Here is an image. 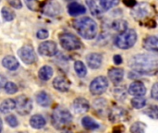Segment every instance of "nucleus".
<instances>
[{
	"instance_id": "obj_1",
	"label": "nucleus",
	"mask_w": 158,
	"mask_h": 133,
	"mask_svg": "<svg viewBox=\"0 0 158 133\" xmlns=\"http://www.w3.org/2000/svg\"><path fill=\"white\" fill-rule=\"evenodd\" d=\"M129 65L141 75H154L158 71V59L148 54H139L132 56Z\"/></svg>"
},
{
	"instance_id": "obj_2",
	"label": "nucleus",
	"mask_w": 158,
	"mask_h": 133,
	"mask_svg": "<svg viewBox=\"0 0 158 133\" xmlns=\"http://www.w3.org/2000/svg\"><path fill=\"white\" fill-rule=\"evenodd\" d=\"M73 27L78 31V33L84 39H94L97 33V24L96 22L89 18L83 17L81 19L73 21Z\"/></svg>"
},
{
	"instance_id": "obj_3",
	"label": "nucleus",
	"mask_w": 158,
	"mask_h": 133,
	"mask_svg": "<svg viewBox=\"0 0 158 133\" xmlns=\"http://www.w3.org/2000/svg\"><path fill=\"white\" fill-rule=\"evenodd\" d=\"M72 121V115L69 113V111L58 107L53 111L52 117H51V122L52 125L56 130H63L66 127H68Z\"/></svg>"
},
{
	"instance_id": "obj_4",
	"label": "nucleus",
	"mask_w": 158,
	"mask_h": 133,
	"mask_svg": "<svg viewBox=\"0 0 158 133\" xmlns=\"http://www.w3.org/2000/svg\"><path fill=\"white\" fill-rule=\"evenodd\" d=\"M137 32L132 29H128L119 33L115 39V44L120 49L131 48L137 42Z\"/></svg>"
},
{
	"instance_id": "obj_5",
	"label": "nucleus",
	"mask_w": 158,
	"mask_h": 133,
	"mask_svg": "<svg viewBox=\"0 0 158 133\" xmlns=\"http://www.w3.org/2000/svg\"><path fill=\"white\" fill-rule=\"evenodd\" d=\"M58 39H59V43H60L61 46L65 50L74 51V50H78L81 47V40L72 33H69V32L61 33V34H59Z\"/></svg>"
},
{
	"instance_id": "obj_6",
	"label": "nucleus",
	"mask_w": 158,
	"mask_h": 133,
	"mask_svg": "<svg viewBox=\"0 0 158 133\" xmlns=\"http://www.w3.org/2000/svg\"><path fill=\"white\" fill-rule=\"evenodd\" d=\"M154 14V8L151 5L148 3H139L136 4L135 6H133L131 10V15L135 19L142 20L144 19H147Z\"/></svg>"
},
{
	"instance_id": "obj_7",
	"label": "nucleus",
	"mask_w": 158,
	"mask_h": 133,
	"mask_svg": "<svg viewBox=\"0 0 158 133\" xmlns=\"http://www.w3.org/2000/svg\"><path fill=\"white\" fill-rule=\"evenodd\" d=\"M108 88V81L104 76H99L95 78L90 84V92L94 95L103 94Z\"/></svg>"
},
{
	"instance_id": "obj_8",
	"label": "nucleus",
	"mask_w": 158,
	"mask_h": 133,
	"mask_svg": "<svg viewBox=\"0 0 158 133\" xmlns=\"http://www.w3.org/2000/svg\"><path fill=\"white\" fill-rule=\"evenodd\" d=\"M42 12L48 17H56L61 13V6L56 0H46L41 6Z\"/></svg>"
},
{
	"instance_id": "obj_9",
	"label": "nucleus",
	"mask_w": 158,
	"mask_h": 133,
	"mask_svg": "<svg viewBox=\"0 0 158 133\" xmlns=\"http://www.w3.org/2000/svg\"><path fill=\"white\" fill-rule=\"evenodd\" d=\"M16 102V109L17 112L21 116H26L31 113L32 109V102L26 95H20L17 98Z\"/></svg>"
},
{
	"instance_id": "obj_10",
	"label": "nucleus",
	"mask_w": 158,
	"mask_h": 133,
	"mask_svg": "<svg viewBox=\"0 0 158 133\" xmlns=\"http://www.w3.org/2000/svg\"><path fill=\"white\" fill-rule=\"evenodd\" d=\"M18 54H19V56L20 57V59L27 65L33 64L37 59L36 53H35L33 47L30 44L23 45L19 50Z\"/></svg>"
},
{
	"instance_id": "obj_11",
	"label": "nucleus",
	"mask_w": 158,
	"mask_h": 133,
	"mask_svg": "<svg viewBox=\"0 0 158 133\" xmlns=\"http://www.w3.org/2000/svg\"><path fill=\"white\" fill-rule=\"evenodd\" d=\"M38 52L44 56H54L57 53V44L53 41H45L40 44Z\"/></svg>"
},
{
	"instance_id": "obj_12",
	"label": "nucleus",
	"mask_w": 158,
	"mask_h": 133,
	"mask_svg": "<svg viewBox=\"0 0 158 133\" xmlns=\"http://www.w3.org/2000/svg\"><path fill=\"white\" fill-rule=\"evenodd\" d=\"M88 66L93 69H97L101 67L103 62V56L98 53H91L86 56Z\"/></svg>"
},
{
	"instance_id": "obj_13",
	"label": "nucleus",
	"mask_w": 158,
	"mask_h": 133,
	"mask_svg": "<svg viewBox=\"0 0 158 133\" xmlns=\"http://www.w3.org/2000/svg\"><path fill=\"white\" fill-rule=\"evenodd\" d=\"M129 94L137 97V96H143L146 94V88L142 81H134L132 82L128 90Z\"/></svg>"
},
{
	"instance_id": "obj_14",
	"label": "nucleus",
	"mask_w": 158,
	"mask_h": 133,
	"mask_svg": "<svg viewBox=\"0 0 158 133\" xmlns=\"http://www.w3.org/2000/svg\"><path fill=\"white\" fill-rule=\"evenodd\" d=\"M53 86L56 90L65 93L69 91L70 87V82L64 76H58L53 81Z\"/></svg>"
},
{
	"instance_id": "obj_15",
	"label": "nucleus",
	"mask_w": 158,
	"mask_h": 133,
	"mask_svg": "<svg viewBox=\"0 0 158 133\" xmlns=\"http://www.w3.org/2000/svg\"><path fill=\"white\" fill-rule=\"evenodd\" d=\"M72 107L77 114H83V113H86L87 111H89L90 104L84 98H77L74 100Z\"/></svg>"
},
{
	"instance_id": "obj_16",
	"label": "nucleus",
	"mask_w": 158,
	"mask_h": 133,
	"mask_svg": "<svg viewBox=\"0 0 158 133\" xmlns=\"http://www.w3.org/2000/svg\"><path fill=\"white\" fill-rule=\"evenodd\" d=\"M108 77L114 84H119L124 78V70L118 68H113L108 71Z\"/></svg>"
},
{
	"instance_id": "obj_17",
	"label": "nucleus",
	"mask_w": 158,
	"mask_h": 133,
	"mask_svg": "<svg viewBox=\"0 0 158 133\" xmlns=\"http://www.w3.org/2000/svg\"><path fill=\"white\" fill-rule=\"evenodd\" d=\"M127 116H128V114H127L126 110H124L121 107H116L110 112L109 118L112 122H119V121L126 120Z\"/></svg>"
},
{
	"instance_id": "obj_18",
	"label": "nucleus",
	"mask_w": 158,
	"mask_h": 133,
	"mask_svg": "<svg viewBox=\"0 0 158 133\" xmlns=\"http://www.w3.org/2000/svg\"><path fill=\"white\" fill-rule=\"evenodd\" d=\"M143 47L150 52L156 53L158 55V37L149 36L143 40Z\"/></svg>"
},
{
	"instance_id": "obj_19",
	"label": "nucleus",
	"mask_w": 158,
	"mask_h": 133,
	"mask_svg": "<svg viewBox=\"0 0 158 133\" xmlns=\"http://www.w3.org/2000/svg\"><path fill=\"white\" fill-rule=\"evenodd\" d=\"M68 12L70 16L77 17L79 15L84 14L86 12V8L77 2H72L68 6Z\"/></svg>"
},
{
	"instance_id": "obj_20",
	"label": "nucleus",
	"mask_w": 158,
	"mask_h": 133,
	"mask_svg": "<svg viewBox=\"0 0 158 133\" xmlns=\"http://www.w3.org/2000/svg\"><path fill=\"white\" fill-rule=\"evenodd\" d=\"M2 65L6 69H7L8 70H11V71H14V70L18 69V68L19 67V61L13 56H5L4 59L2 60Z\"/></svg>"
},
{
	"instance_id": "obj_21",
	"label": "nucleus",
	"mask_w": 158,
	"mask_h": 133,
	"mask_svg": "<svg viewBox=\"0 0 158 133\" xmlns=\"http://www.w3.org/2000/svg\"><path fill=\"white\" fill-rule=\"evenodd\" d=\"M36 101L37 103L41 106H44V107H47L51 105V97L50 95L45 93V92H39L37 94H36Z\"/></svg>"
},
{
	"instance_id": "obj_22",
	"label": "nucleus",
	"mask_w": 158,
	"mask_h": 133,
	"mask_svg": "<svg viewBox=\"0 0 158 133\" xmlns=\"http://www.w3.org/2000/svg\"><path fill=\"white\" fill-rule=\"evenodd\" d=\"M45 119L43 116L41 115H34L30 119V125L36 130H40L45 126Z\"/></svg>"
},
{
	"instance_id": "obj_23",
	"label": "nucleus",
	"mask_w": 158,
	"mask_h": 133,
	"mask_svg": "<svg viewBox=\"0 0 158 133\" xmlns=\"http://www.w3.org/2000/svg\"><path fill=\"white\" fill-rule=\"evenodd\" d=\"M38 76L40 78V80L42 81H48L52 78L53 76V69L49 66H44L39 69L38 72Z\"/></svg>"
},
{
	"instance_id": "obj_24",
	"label": "nucleus",
	"mask_w": 158,
	"mask_h": 133,
	"mask_svg": "<svg viewBox=\"0 0 158 133\" xmlns=\"http://www.w3.org/2000/svg\"><path fill=\"white\" fill-rule=\"evenodd\" d=\"M15 108H16V102L13 99H6L0 105V111L3 114L9 113L10 111L14 110Z\"/></svg>"
},
{
	"instance_id": "obj_25",
	"label": "nucleus",
	"mask_w": 158,
	"mask_h": 133,
	"mask_svg": "<svg viewBox=\"0 0 158 133\" xmlns=\"http://www.w3.org/2000/svg\"><path fill=\"white\" fill-rule=\"evenodd\" d=\"M81 124L82 126L87 129V130H90V131H94V130H97L99 129L100 125L95 121L92 118L90 117H84L82 119H81Z\"/></svg>"
},
{
	"instance_id": "obj_26",
	"label": "nucleus",
	"mask_w": 158,
	"mask_h": 133,
	"mask_svg": "<svg viewBox=\"0 0 158 133\" xmlns=\"http://www.w3.org/2000/svg\"><path fill=\"white\" fill-rule=\"evenodd\" d=\"M86 1V5L88 6L91 13L95 16V17H98L102 14L103 12V9L96 4L95 0H85Z\"/></svg>"
},
{
	"instance_id": "obj_27",
	"label": "nucleus",
	"mask_w": 158,
	"mask_h": 133,
	"mask_svg": "<svg viewBox=\"0 0 158 133\" xmlns=\"http://www.w3.org/2000/svg\"><path fill=\"white\" fill-rule=\"evenodd\" d=\"M112 28L116 31H119L120 33L128 30V23L124 19H116L112 23Z\"/></svg>"
},
{
	"instance_id": "obj_28",
	"label": "nucleus",
	"mask_w": 158,
	"mask_h": 133,
	"mask_svg": "<svg viewBox=\"0 0 158 133\" xmlns=\"http://www.w3.org/2000/svg\"><path fill=\"white\" fill-rule=\"evenodd\" d=\"M74 69H75L76 73L78 74V76L81 78L85 77L87 74V69H86L85 65L80 60H78L74 63Z\"/></svg>"
},
{
	"instance_id": "obj_29",
	"label": "nucleus",
	"mask_w": 158,
	"mask_h": 133,
	"mask_svg": "<svg viewBox=\"0 0 158 133\" xmlns=\"http://www.w3.org/2000/svg\"><path fill=\"white\" fill-rule=\"evenodd\" d=\"M1 14H2L4 20H6V21H11L15 19V12L10 7L3 6V8L1 10Z\"/></svg>"
},
{
	"instance_id": "obj_30",
	"label": "nucleus",
	"mask_w": 158,
	"mask_h": 133,
	"mask_svg": "<svg viewBox=\"0 0 158 133\" xmlns=\"http://www.w3.org/2000/svg\"><path fill=\"white\" fill-rule=\"evenodd\" d=\"M146 105V100L143 96H137L131 100V106L136 109H141Z\"/></svg>"
},
{
	"instance_id": "obj_31",
	"label": "nucleus",
	"mask_w": 158,
	"mask_h": 133,
	"mask_svg": "<svg viewBox=\"0 0 158 133\" xmlns=\"http://www.w3.org/2000/svg\"><path fill=\"white\" fill-rule=\"evenodd\" d=\"M120 0H100V6L103 10H108L119 4Z\"/></svg>"
},
{
	"instance_id": "obj_32",
	"label": "nucleus",
	"mask_w": 158,
	"mask_h": 133,
	"mask_svg": "<svg viewBox=\"0 0 158 133\" xmlns=\"http://www.w3.org/2000/svg\"><path fill=\"white\" fill-rule=\"evenodd\" d=\"M146 125L143 122H135L131 127V133H144Z\"/></svg>"
},
{
	"instance_id": "obj_33",
	"label": "nucleus",
	"mask_w": 158,
	"mask_h": 133,
	"mask_svg": "<svg viewBox=\"0 0 158 133\" xmlns=\"http://www.w3.org/2000/svg\"><path fill=\"white\" fill-rule=\"evenodd\" d=\"M24 2L30 10L37 11L41 8V4L38 0H24Z\"/></svg>"
},
{
	"instance_id": "obj_34",
	"label": "nucleus",
	"mask_w": 158,
	"mask_h": 133,
	"mask_svg": "<svg viewBox=\"0 0 158 133\" xmlns=\"http://www.w3.org/2000/svg\"><path fill=\"white\" fill-rule=\"evenodd\" d=\"M143 113L151 118H154V119L158 118V107L156 106H152L148 107Z\"/></svg>"
},
{
	"instance_id": "obj_35",
	"label": "nucleus",
	"mask_w": 158,
	"mask_h": 133,
	"mask_svg": "<svg viewBox=\"0 0 158 133\" xmlns=\"http://www.w3.org/2000/svg\"><path fill=\"white\" fill-rule=\"evenodd\" d=\"M4 88H5L6 93L8 94H14L18 92V86L14 82H11V81H6Z\"/></svg>"
},
{
	"instance_id": "obj_36",
	"label": "nucleus",
	"mask_w": 158,
	"mask_h": 133,
	"mask_svg": "<svg viewBox=\"0 0 158 133\" xmlns=\"http://www.w3.org/2000/svg\"><path fill=\"white\" fill-rule=\"evenodd\" d=\"M6 123H7L11 128H16V127L19 125L18 119H17V118H16V117H15V116H13V115H9V116H7V117H6Z\"/></svg>"
},
{
	"instance_id": "obj_37",
	"label": "nucleus",
	"mask_w": 158,
	"mask_h": 133,
	"mask_svg": "<svg viewBox=\"0 0 158 133\" xmlns=\"http://www.w3.org/2000/svg\"><path fill=\"white\" fill-rule=\"evenodd\" d=\"M8 4L14 7V8H17V9H20L22 7V3H21V0H7Z\"/></svg>"
},
{
	"instance_id": "obj_38",
	"label": "nucleus",
	"mask_w": 158,
	"mask_h": 133,
	"mask_svg": "<svg viewBox=\"0 0 158 133\" xmlns=\"http://www.w3.org/2000/svg\"><path fill=\"white\" fill-rule=\"evenodd\" d=\"M48 35H49V33H48V31H46V30H44V29H41V30H39L38 31H37V33H36V36H37V38L38 39H46L47 37H48Z\"/></svg>"
},
{
	"instance_id": "obj_39",
	"label": "nucleus",
	"mask_w": 158,
	"mask_h": 133,
	"mask_svg": "<svg viewBox=\"0 0 158 133\" xmlns=\"http://www.w3.org/2000/svg\"><path fill=\"white\" fill-rule=\"evenodd\" d=\"M151 95L155 100L158 101V82L153 85L152 90H151Z\"/></svg>"
},
{
	"instance_id": "obj_40",
	"label": "nucleus",
	"mask_w": 158,
	"mask_h": 133,
	"mask_svg": "<svg viewBox=\"0 0 158 133\" xmlns=\"http://www.w3.org/2000/svg\"><path fill=\"white\" fill-rule=\"evenodd\" d=\"M124 3L127 6H130V7H133L136 6V2L135 0H124Z\"/></svg>"
},
{
	"instance_id": "obj_41",
	"label": "nucleus",
	"mask_w": 158,
	"mask_h": 133,
	"mask_svg": "<svg viewBox=\"0 0 158 133\" xmlns=\"http://www.w3.org/2000/svg\"><path fill=\"white\" fill-rule=\"evenodd\" d=\"M114 63L116 65H120L122 63V57L119 55H116L114 56Z\"/></svg>"
},
{
	"instance_id": "obj_42",
	"label": "nucleus",
	"mask_w": 158,
	"mask_h": 133,
	"mask_svg": "<svg viewBox=\"0 0 158 133\" xmlns=\"http://www.w3.org/2000/svg\"><path fill=\"white\" fill-rule=\"evenodd\" d=\"M6 83V80L3 76L0 75V88H1V87H4Z\"/></svg>"
},
{
	"instance_id": "obj_43",
	"label": "nucleus",
	"mask_w": 158,
	"mask_h": 133,
	"mask_svg": "<svg viewBox=\"0 0 158 133\" xmlns=\"http://www.w3.org/2000/svg\"><path fill=\"white\" fill-rule=\"evenodd\" d=\"M2 131V120H1V118H0V133Z\"/></svg>"
},
{
	"instance_id": "obj_44",
	"label": "nucleus",
	"mask_w": 158,
	"mask_h": 133,
	"mask_svg": "<svg viewBox=\"0 0 158 133\" xmlns=\"http://www.w3.org/2000/svg\"><path fill=\"white\" fill-rule=\"evenodd\" d=\"M64 133H71L70 131H67V132H64Z\"/></svg>"
},
{
	"instance_id": "obj_45",
	"label": "nucleus",
	"mask_w": 158,
	"mask_h": 133,
	"mask_svg": "<svg viewBox=\"0 0 158 133\" xmlns=\"http://www.w3.org/2000/svg\"><path fill=\"white\" fill-rule=\"evenodd\" d=\"M68 1H69V0H68Z\"/></svg>"
},
{
	"instance_id": "obj_46",
	"label": "nucleus",
	"mask_w": 158,
	"mask_h": 133,
	"mask_svg": "<svg viewBox=\"0 0 158 133\" xmlns=\"http://www.w3.org/2000/svg\"><path fill=\"white\" fill-rule=\"evenodd\" d=\"M0 1H1V0H0Z\"/></svg>"
}]
</instances>
